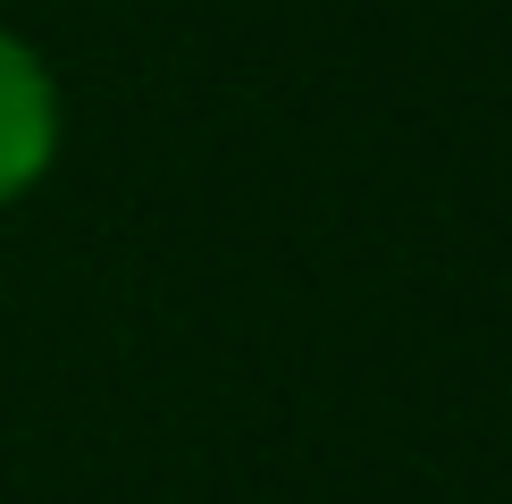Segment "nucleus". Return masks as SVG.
<instances>
[{"instance_id":"obj_1","label":"nucleus","mask_w":512,"mask_h":504,"mask_svg":"<svg viewBox=\"0 0 512 504\" xmlns=\"http://www.w3.org/2000/svg\"><path fill=\"white\" fill-rule=\"evenodd\" d=\"M59 143H68V101H59L51 59L17 26H0V210L26 202L59 168Z\"/></svg>"}]
</instances>
